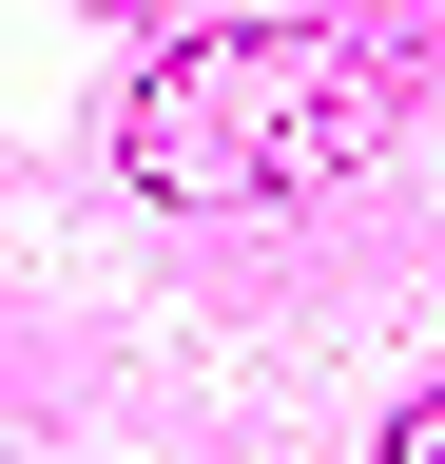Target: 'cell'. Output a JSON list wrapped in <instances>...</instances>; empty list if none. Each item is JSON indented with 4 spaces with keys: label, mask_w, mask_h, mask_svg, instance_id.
<instances>
[{
    "label": "cell",
    "mask_w": 445,
    "mask_h": 464,
    "mask_svg": "<svg viewBox=\"0 0 445 464\" xmlns=\"http://www.w3.org/2000/svg\"><path fill=\"white\" fill-rule=\"evenodd\" d=\"M387 155V58L329 20H213L136 78L117 174L155 213H252V194H329V174Z\"/></svg>",
    "instance_id": "1"
},
{
    "label": "cell",
    "mask_w": 445,
    "mask_h": 464,
    "mask_svg": "<svg viewBox=\"0 0 445 464\" xmlns=\"http://www.w3.org/2000/svg\"><path fill=\"white\" fill-rule=\"evenodd\" d=\"M368 464H445V387H426V406H407V426H387Z\"/></svg>",
    "instance_id": "2"
}]
</instances>
